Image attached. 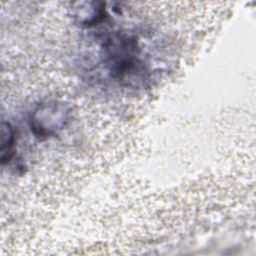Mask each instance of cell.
<instances>
[{"label":"cell","instance_id":"obj_1","mask_svg":"<svg viewBox=\"0 0 256 256\" xmlns=\"http://www.w3.org/2000/svg\"><path fill=\"white\" fill-rule=\"evenodd\" d=\"M104 56L110 72L118 78L128 76L139 65L137 43L127 35L110 36L104 44Z\"/></svg>","mask_w":256,"mask_h":256},{"label":"cell","instance_id":"obj_2","mask_svg":"<svg viewBox=\"0 0 256 256\" xmlns=\"http://www.w3.org/2000/svg\"><path fill=\"white\" fill-rule=\"evenodd\" d=\"M69 111L64 103L46 101L37 106L31 116V129L39 137H50L63 129Z\"/></svg>","mask_w":256,"mask_h":256},{"label":"cell","instance_id":"obj_3","mask_svg":"<svg viewBox=\"0 0 256 256\" xmlns=\"http://www.w3.org/2000/svg\"><path fill=\"white\" fill-rule=\"evenodd\" d=\"M15 143L14 131L8 122H3L1 125V162H9L13 155V147Z\"/></svg>","mask_w":256,"mask_h":256}]
</instances>
